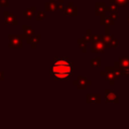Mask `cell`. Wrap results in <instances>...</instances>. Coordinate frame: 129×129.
Segmentation results:
<instances>
[{"mask_svg":"<svg viewBox=\"0 0 129 129\" xmlns=\"http://www.w3.org/2000/svg\"><path fill=\"white\" fill-rule=\"evenodd\" d=\"M50 74L58 80L68 79L73 74V64L67 58H58L51 66Z\"/></svg>","mask_w":129,"mask_h":129,"instance_id":"obj_1","label":"cell"}]
</instances>
